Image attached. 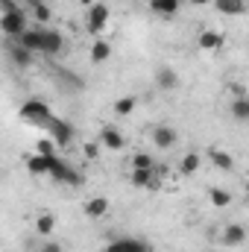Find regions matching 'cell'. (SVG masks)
<instances>
[{"instance_id": "obj_1", "label": "cell", "mask_w": 249, "mask_h": 252, "mask_svg": "<svg viewBox=\"0 0 249 252\" xmlns=\"http://www.w3.org/2000/svg\"><path fill=\"white\" fill-rule=\"evenodd\" d=\"M21 121H30V124L35 126H47L53 121V115H50V106L44 103V100H38V97H30L24 106H21Z\"/></svg>"}, {"instance_id": "obj_2", "label": "cell", "mask_w": 249, "mask_h": 252, "mask_svg": "<svg viewBox=\"0 0 249 252\" xmlns=\"http://www.w3.org/2000/svg\"><path fill=\"white\" fill-rule=\"evenodd\" d=\"M47 176H53L56 182H64V185H70V188H79L82 185V173H76L67 161H62L59 156H53V164H50V173Z\"/></svg>"}, {"instance_id": "obj_3", "label": "cell", "mask_w": 249, "mask_h": 252, "mask_svg": "<svg viewBox=\"0 0 249 252\" xmlns=\"http://www.w3.org/2000/svg\"><path fill=\"white\" fill-rule=\"evenodd\" d=\"M64 53V38L59 30L41 27V56H62Z\"/></svg>"}, {"instance_id": "obj_4", "label": "cell", "mask_w": 249, "mask_h": 252, "mask_svg": "<svg viewBox=\"0 0 249 252\" xmlns=\"http://www.w3.org/2000/svg\"><path fill=\"white\" fill-rule=\"evenodd\" d=\"M0 30H3L9 38H18V35L27 30V15H24V9H15V12L0 15Z\"/></svg>"}, {"instance_id": "obj_5", "label": "cell", "mask_w": 249, "mask_h": 252, "mask_svg": "<svg viewBox=\"0 0 249 252\" xmlns=\"http://www.w3.org/2000/svg\"><path fill=\"white\" fill-rule=\"evenodd\" d=\"M109 27V6L106 3H91L88 6V32L100 35Z\"/></svg>"}, {"instance_id": "obj_6", "label": "cell", "mask_w": 249, "mask_h": 252, "mask_svg": "<svg viewBox=\"0 0 249 252\" xmlns=\"http://www.w3.org/2000/svg\"><path fill=\"white\" fill-rule=\"evenodd\" d=\"M47 126H50V135H53L50 141H53L56 147H62V150H64V147L73 141V126L67 124V121H62V118H53Z\"/></svg>"}, {"instance_id": "obj_7", "label": "cell", "mask_w": 249, "mask_h": 252, "mask_svg": "<svg viewBox=\"0 0 249 252\" xmlns=\"http://www.w3.org/2000/svg\"><path fill=\"white\" fill-rule=\"evenodd\" d=\"M176 141H179V135H176V129H173V126H167V124L153 126V144H156L158 150H170Z\"/></svg>"}, {"instance_id": "obj_8", "label": "cell", "mask_w": 249, "mask_h": 252, "mask_svg": "<svg viewBox=\"0 0 249 252\" xmlns=\"http://www.w3.org/2000/svg\"><path fill=\"white\" fill-rule=\"evenodd\" d=\"M18 44L24 47V50H30L32 56H38L41 53V27H35V30H24L21 35H18Z\"/></svg>"}, {"instance_id": "obj_9", "label": "cell", "mask_w": 249, "mask_h": 252, "mask_svg": "<svg viewBox=\"0 0 249 252\" xmlns=\"http://www.w3.org/2000/svg\"><path fill=\"white\" fill-rule=\"evenodd\" d=\"M132 185L135 188H158V167H144V170H132Z\"/></svg>"}, {"instance_id": "obj_10", "label": "cell", "mask_w": 249, "mask_h": 252, "mask_svg": "<svg viewBox=\"0 0 249 252\" xmlns=\"http://www.w3.org/2000/svg\"><path fill=\"white\" fill-rule=\"evenodd\" d=\"M106 252H150V247L147 241H138V238H118L106 247Z\"/></svg>"}, {"instance_id": "obj_11", "label": "cell", "mask_w": 249, "mask_h": 252, "mask_svg": "<svg viewBox=\"0 0 249 252\" xmlns=\"http://www.w3.org/2000/svg\"><path fill=\"white\" fill-rule=\"evenodd\" d=\"M82 211H85V217H91V220L106 217V214H109V196H91V199L82 205Z\"/></svg>"}, {"instance_id": "obj_12", "label": "cell", "mask_w": 249, "mask_h": 252, "mask_svg": "<svg viewBox=\"0 0 249 252\" xmlns=\"http://www.w3.org/2000/svg\"><path fill=\"white\" fill-rule=\"evenodd\" d=\"M223 244H226V247H244V244H247V229H244L241 223H229V226L223 229Z\"/></svg>"}, {"instance_id": "obj_13", "label": "cell", "mask_w": 249, "mask_h": 252, "mask_svg": "<svg viewBox=\"0 0 249 252\" xmlns=\"http://www.w3.org/2000/svg\"><path fill=\"white\" fill-rule=\"evenodd\" d=\"M156 85L161 91H173V88H179V73L173 67H158L156 70Z\"/></svg>"}, {"instance_id": "obj_14", "label": "cell", "mask_w": 249, "mask_h": 252, "mask_svg": "<svg viewBox=\"0 0 249 252\" xmlns=\"http://www.w3.org/2000/svg\"><path fill=\"white\" fill-rule=\"evenodd\" d=\"M100 144H103L106 150H124V135H121L115 126H103V132H100Z\"/></svg>"}, {"instance_id": "obj_15", "label": "cell", "mask_w": 249, "mask_h": 252, "mask_svg": "<svg viewBox=\"0 0 249 252\" xmlns=\"http://www.w3.org/2000/svg\"><path fill=\"white\" fill-rule=\"evenodd\" d=\"M50 164H53V156H32L30 161H27V170L32 173V176H47L50 173Z\"/></svg>"}, {"instance_id": "obj_16", "label": "cell", "mask_w": 249, "mask_h": 252, "mask_svg": "<svg viewBox=\"0 0 249 252\" xmlns=\"http://www.w3.org/2000/svg\"><path fill=\"white\" fill-rule=\"evenodd\" d=\"M208 158H211V164H214L217 170H226V173H229V170L235 167V158H232L229 153L217 150V147H211V150H208Z\"/></svg>"}, {"instance_id": "obj_17", "label": "cell", "mask_w": 249, "mask_h": 252, "mask_svg": "<svg viewBox=\"0 0 249 252\" xmlns=\"http://www.w3.org/2000/svg\"><path fill=\"white\" fill-rule=\"evenodd\" d=\"M150 9H153L156 15L170 18V15H176V12L182 9V0H150Z\"/></svg>"}, {"instance_id": "obj_18", "label": "cell", "mask_w": 249, "mask_h": 252, "mask_svg": "<svg viewBox=\"0 0 249 252\" xmlns=\"http://www.w3.org/2000/svg\"><path fill=\"white\" fill-rule=\"evenodd\" d=\"M199 47L202 50H220L223 47V35L217 32V30H205V32H199Z\"/></svg>"}, {"instance_id": "obj_19", "label": "cell", "mask_w": 249, "mask_h": 252, "mask_svg": "<svg viewBox=\"0 0 249 252\" xmlns=\"http://www.w3.org/2000/svg\"><path fill=\"white\" fill-rule=\"evenodd\" d=\"M220 15H244L247 12V0H214Z\"/></svg>"}, {"instance_id": "obj_20", "label": "cell", "mask_w": 249, "mask_h": 252, "mask_svg": "<svg viewBox=\"0 0 249 252\" xmlns=\"http://www.w3.org/2000/svg\"><path fill=\"white\" fill-rule=\"evenodd\" d=\"M9 59H12V64H18V67H32V62H35V56L30 50H24L21 44H15L9 50Z\"/></svg>"}, {"instance_id": "obj_21", "label": "cell", "mask_w": 249, "mask_h": 252, "mask_svg": "<svg viewBox=\"0 0 249 252\" xmlns=\"http://www.w3.org/2000/svg\"><path fill=\"white\" fill-rule=\"evenodd\" d=\"M109 56H112V44H109V41H103V38H100V41H94V47H91V62H106V59H109Z\"/></svg>"}, {"instance_id": "obj_22", "label": "cell", "mask_w": 249, "mask_h": 252, "mask_svg": "<svg viewBox=\"0 0 249 252\" xmlns=\"http://www.w3.org/2000/svg\"><path fill=\"white\" fill-rule=\"evenodd\" d=\"M199 164H202V158H199L196 153H187L185 158H182V164H179V173H182V176H193V173L199 170Z\"/></svg>"}, {"instance_id": "obj_23", "label": "cell", "mask_w": 249, "mask_h": 252, "mask_svg": "<svg viewBox=\"0 0 249 252\" xmlns=\"http://www.w3.org/2000/svg\"><path fill=\"white\" fill-rule=\"evenodd\" d=\"M232 115H235V121H249V97H235L232 100Z\"/></svg>"}, {"instance_id": "obj_24", "label": "cell", "mask_w": 249, "mask_h": 252, "mask_svg": "<svg viewBox=\"0 0 249 252\" xmlns=\"http://www.w3.org/2000/svg\"><path fill=\"white\" fill-rule=\"evenodd\" d=\"M27 3H30V9H32V15H35L38 24H47L50 21V6L44 0H27Z\"/></svg>"}, {"instance_id": "obj_25", "label": "cell", "mask_w": 249, "mask_h": 252, "mask_svg": "<svg viewBox=\"0 0 249 252\" xmlns=\"http://www.w3.org/2000/svg\"><path fill=\"white\" fill-rule=\"evenodd\" d=\"M53 229H56V217H53V214H41V217L35 220V232H38V235H44V238H47Z\"/></svg>"}, {"instance_id": "obj_26", "label": "cell", "mask_w": 249, "mask_h": 252, "mask_svg": "<svg viewBox=\"0 0 249 252\" xmlns=\"http://www.w3.org/2000/svg\"><path fill=\"white\" fill-rule=\"evenodd\" d=\"M208 196H211V202H214L217 208H226V205L232 202V193H229L226 188H211L208 190Z\"/></svg>"}, {"instance_id": "obj_27", "label": "cell", "mask_w": 249, "mask_h": 252, "mask_svg": "<svg viewBox=\"0 0 249 252\" xmlns=\"http://www.w3.org/2000/svg\"><path fill=\"white\" fill-rule=\"evenodd\" d=\"M144 167H156L153 156H147V153H135V156H132V170H144Z\"/></svg>"}, {"instance_id": "obj_28", "label": "cell", "mask_w": 249, "mask_h": 252, "mask_svg": "<svg viewBox=\"0 0 249 252\" xmlns=\"http://www.w3.org/2000/svg\"><path fill=\"white\" fill-rule=\"evenodd\" d=\"M135 103H138L135 97H121V100L115 103V112H118V115H132V112H135Z\"/></svg>"}, {"instance_id": "obj_29", "label": "cell", "mask_w": 249, "mask_h": 252, "mask_svg": "<svg viewBox=\"0 0 249 252\" xmlns=\"http://www.w3.org/2000/svg\"><path fill=\"white\" fill-rule=\"evenodd\" d=\"M53 150H56V144H53V141H38V147H35V153H38V156H56Z\"/></svg>"}, {"instance_id": "obj_30", "label": "cell", "mask_w": 249, "mask_h": 252, "mask_svg": "<svg viewBox=\"0 0 249 252\" xmlns=\"http://www.w3.org/2000/svg\"><path fill=\"white\" fill-rule=\"evenodd\" d=\"M38 252H64V247L59 241H44V244L38 247Z\"/></svg>"}, {"instance_id": "obj_31", "label": "cell", "mask_w": 249, "mask_h": 252, "mask_svg": "<svg viewBox=\"0 0 249 252\" xmlns=\"http://www.w3.org/2000/svg\"><path fill=\"white\" fill-rule=\"evenodd\" d=\"M82 150H85V156H88V158H97V156H100V144H94V141H88Z\"/></svg>"}, {"instance_id": "obj_32", "label": "cell", "mask_w": 249, "mask_h": 252, "mask_svg": "<svg viewBox=\"0 0 249 252\" xmlns=\"http://www.w3.org/2000/svg\"><path fill=\"white\" fill-rule=\"evenodd\" d=\"M15 9H21L15 0H0V12H3V15H6V12H15Z\"/></svg>"}, {"instance_id": "obj_33", "label": "cell", "mask_w": 249, "mask_h": 252, "mask_svg": "<svg viewBox=\"0 0 249 252\" xmlns=\"http://www.w3.org/2000/svg\"><path fill=\"white\" fill-rule=\"evenodd\" d=\"M91 3H94V0H82V6H91Z\"/></svg>"}]
</instances>
